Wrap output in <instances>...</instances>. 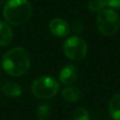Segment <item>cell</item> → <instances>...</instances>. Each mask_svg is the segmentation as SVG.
<instances>
[{"label":"cell","instance_id":"obj_11","mask_svg":"<svg viewBox=\"0 0 120 120\" xmlns=\"http://www.w3.org/2000/svg\"><path fill=\"white\" fill-rule=\"evenodd\" d=\"M63 98L69 102H76L81 98V91L76 86H68L62 90Z\"/></svg>","mask_w":120,"mask_h":120},{"label":"cell","instance_id":"obj_10","mask_svg":"<svg viewBox=\"0 0 120 120\" xmlns=\"http://www.w3.org/2000/svg\"><path fill=\"white\" fill-rule=\"evenodd\" d=\"M109 113L114 120H120V93L112 97L109 101Z\"/></svg>","mask_w":120,"mask_h":120},{"label":"cell","instance_id":"obj_16","mask_svg":"<svg viewBox=\"0 0 120 120\" xmlns=\"http://www.w3.org/2000/svg\"><path fill=\"white\" fill-rule=\"evenodd\" d=\"M107 6L112 9H118L120 8V0H108Z\"/></svg>","mask_w":120,"mask_h":120},{"label":"cell","instance_id":"obj_14","mask_svg":"<svg viewBox=\"0 0 120 120\" xmlns=\"http://www.w3.org/2000/svg\"><path fill=\"white\" fill-rule=\"evenodd\" d=\"M73 120H90L89 112L83 107H78L74 110L73 113Z\"/></svg>","mask_w":120,"mask_h":120},{"label":"cell","instance_id":"obj_8","mask_svg":"<svg viewBox=\"0 0 120 120\" xmlns=\"http://www.w3.org/2000/svg\"><path fill=\"white\" fill-rule=\"evenodd\" d=\"M13 32L10 25L4 21H0V46H8L12 42Z\"/></svg>","mask_w":120,"mask_h":120},{"label":"cell","instance_id":"obj_12","mask_svg":"<svg viewBox=\"0 0 120 120\" xmlns=\"http://www.w3.org/2000/svg\"><path fill=\"white\" fill-rule=\"evenodd\" d=\"M52 107L50 105V103L48 102H41L38 105L37 109H36V112H37V116L40 119V120H44L46 119L51 112Z\"/></svg>","mask_w":120,"mask_h":120},{"label":"cell","instance_id":"obj_9","mask_svg":"<svg viewBox=\"0 0 120 120\" xmlns=\"http://www.w3.org/2000/svg\"><path fill=\"white\" fill-rule=\"evenodd\" d=\"M1 91L3 94L8 98H18L22 95V87L14 82H7L1 86Z\"/></svg>","mask_w":120,"mask_h":120},{"label":"cell","instance_id":"obj_1","mask_svg":"<svg viewBox=\"0 0 120 120\" xmlns=\"http://www.w3.org/2000/svg\"><path fill=\"white\" fill-rule=\"evenodd\" d=\"M29 52L22 47L9 50L2 58L1 65L5 72L13 77H19L27 72L30 68Z\"/></svg>","mask_w":120,"mask_h":120},{"label":"cell","instance_id":"obj_3","mask_svg":"<svg viewBox=\"0 0 120 120\" xmlns=\"http://www.w3.org/2000/svg\"><path fill=\"white\" fill-rule=\"evenodd\" d=\"M59 82L51 76H40L34 80L31 85L33 95L40 99H51L59 91Z\"/></svg>","mask_w":120,"mask_h":120},{"label":"cell","instance_id":"obj_15","mask_svg":"<svg viewBox=\"0 0 120 120\" xmlns=\"http://www.w3.org/2000/svg\"><path fill=\"white\" fill-rule=\"evenodd\" d=\"M72 28H73L74 33H76V34H81V33L82 32V29H83V24H82V22L77 21V22H75L73 23Z\"/></svg>","mask_w":120,"mask_h":120},{"label":"cell","instance_id":"obj_6","mask_svg":"<svg viewBox=\"0 0 120 120\" xmlns=\"http://www.w3.org/2000/svg\"><path fill=\"white\" fill-rule=\"evenodd\" d=\"M50 32L57 38H65L70 32V26L68 22L62 18H54L49 23Z\"/></svg>","mask_w":120,"mask_h":120},{"label":"cell","instance_id":"obj_13","mask_svg":"<svg viewBox=\"0 0 120 120\" xmlns=\"http://www.w3.org/2000/svg\"><path fill=\"white\" fill-rule=\"evenodd\" d=\"M108 0H90L87 4V8L92 12L100 11L107 6Z\"/></svg>","mask_w":120,"mask_h":120},{"label":"cell","instance_id":"obj_2","mask_svg":"<svg viewBox=\"0 0 120 120\" xmlns=\"http://www.w3.org/2000/svg\"><path fill=\"white\" fill-rule=\"evenodd\" d=\"M3 15L8 24L20 26L32 15V6L28 0H8L3 8Z\"/></svg>","mask_w":120,"mask_h":120},{"label":"cell","instance_id":"obj_7","mask_svg":"<svg viewBox=\"0 0 120 120\" xmlns=\"http://www.w3.org/2000/svg\"><path fill=\"white\" fill-rule=\"evenodd\" d=\"M78 79V69L76 66L68 64L64 66L59 72V81L61 83L70 85L74 83Z\"/></svg>","mask_w":120,"mask_h":120},{"label":"cell","instance_id":"obj_4","mask_svg":"<svg viewBox=\"0 0 120 120\" xmlns=\"http://www.w3.org/2000/svg\"><path fill=\"white\" fill-rule=\"evenodd\" d=\"M120 26V17L112 8H103L97 16L98 30L104 36L114 35Z\"/></svg>","mask_w":120,"mask_h":120},{"label":"cell","instance_id":"obj_5","mask_svg":"<svg viewBox=\"0 0 120 120\" xmlns=\"http://www.w3.org/2000/svg\"><path fill=\"white\" fill-rule=\"evenodd\" d=\"M63 51L68 59L80 61L85 57L88 47L86 41L83 38L79 36H71L64 42Z\"/></svg>","mask_w":120,"mask_h":120}]
</instances>
